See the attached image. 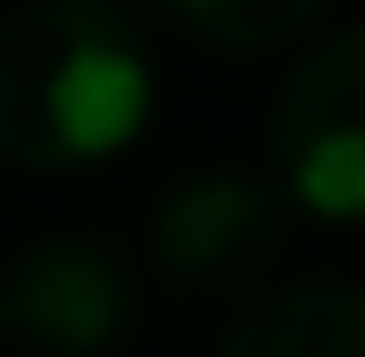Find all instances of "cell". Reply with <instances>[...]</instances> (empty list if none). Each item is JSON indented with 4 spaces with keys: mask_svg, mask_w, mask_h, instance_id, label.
<instances>
[{
    "mask_svg": "<svg viewBox=\"0 0 365 357\" xmlns=\"http://www.w3.org/2000/svg\"><path fill=\"white\" fill-rule=\"evenodd\" d=\"M179 16V33H195L203 49H235V57H260L284 49L333 9V0H163Z\"/></svg>",
    "mask_w": 365,
    "mask_h": 357,
    "instance_id": "obj_6",
    "label": "cell"
},
{
    "mask_svg": "<svg viewBox=\"0 0 365 357\" xmlns=\"http://www.w3.org/2000/svg\"><path fill=\"white\" fill-rule=\"evenodd\" d=\"M155 122V49L122 0H33L0 25V162L90 171Z\"/></svg>",
    "mask_w": 365,
    "mask_h": 357,
    "instance_id": "obj_1",
    "label": "cell"
},
{
    "mask_svg": "<svg viewBox=\"0 0 365 357\" xmlns=\"http://www.w3.org/2000/svg\"><path fill=\"white\" fill-rule=\"evenodd\" d=\"M220 357H365V301L349 284H284L235 317Z\"/></svg>",
    "mask_w": 365,
    "mask_h": 357,
    "instance_id": "obj_5",
    "label": "cell"
},
{
    "mask_svg": "<svg viewBox=\"0 0 365 357\" xmlns=\"http://www.w3.org/2000/svg\"><path fill=\"white\" fill-rule=\"evenodd\" d=\"M276 195L325 227H357L365 212V33L333 25L300 49L268 114Z\"/></svg>",
    "mask_w": 365,
    "mask_h": 357,
    "instance_id": "obj_2",
    "label": "cell"
},
{
    "mask_svg": "<svg viewBox=\"0 0 365 357\" xmlns=\"http://www.w3.org/2000/svg\"><path fill=\"white\" fill-rule=\"evenodd\" d=\"M284 252V195L252 171H195L155 212V260L187 292H235L260 284Z\"/></svg>",
    "mask_w": 365,
    "mask_h": 357,
    "instance_id": "obj_4",
    "label": "cell"
},
{
    "mask_svg": "<svg viewBox=\"0 0 365 357\" xmlns=\"http://www.w3.org/2000/svg\"><path fill=\"white\" fill-rule=\"evenodd\" d=\"M138 325V284L114 244L41 236L0 268V333L33 357H114Z\"/></svg>",
    "mask_w": 365,
    "mask_h": 357,
    "instance_id": "obj_3",
    "label": "cell"
}]
</instances>
